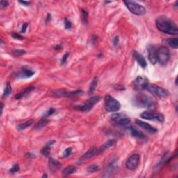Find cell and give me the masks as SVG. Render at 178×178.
Masks as SVG:
<instances>
[{
    "mask_svg": "<svg viewBox=\"0 0 178 178\" xmlns=\"http://www.w3.org/2000/svg\"><path fill=\"white\" fill-rule=\"evenodd\" d=\"M156 26L159 31L169 35H177L178 27L173 21L166 16H159L155 21Z\"/></svg>",
    "mask_w": 178,
    "mask_h": 178,
    "instance_id": "6da1fadb",
    "label": "cell"
},
{
    "mask_svg": "<svg viewBox=\"0 0 178 178\" xmlns=\"http://www.w3.org/2000/svg\"><path fill=\"white\" fill-rule=\"evenodd\" d=\"M133 102L135 106L140 108H151L154 105V102L152 97L143 94L136 95Z\"/></svg>",
    "mask_w": 178,
    "mask_h": 178,
    "instance_id": "7a4b0ae2",
    "label": "cell"
},
{
    "mask_svg": "<svg viewBox=\"0 0 178 178\" xmlns=\"http://www.w3.org/2000/svg\"><path fill=\"white\" fill-rule=\"evenodd\" d=\"M124 3L131 13L136 15H143L146 13V9L143 5L133 1H124Z\"/></svg>",
    "mask_w": 178,
    "mask_h": 178,
    "instance_id": "3957f363",
    "label": "cell"
},
{
    "mask_svg": "<svg viewBox=\"0 0 178 178\" xmlns=\"http://www.w3.org/2000/svg\"><path fill=\"white\" fill-rule=\"evenodd\" d=\"M120 102L113 97L112 96L107 95L105 97V109L106 111L113 113L120 110Z\"/></svg>",
    "mask_w": 178,
    "mask_h": 178,
    "instance_id": "277c9868",
    "label": "cell"
},
{
    "mask_svg": "<svg viewBox=\"0 0 178 178\" xmlns=\"http://www.w3.org/2000/svg\"><path fill=\"white\" fill-rule=\"evenodd\" d=\"M170 57V51L167 47L161 46L156 50V60L161 65H165L168 62Z\"/></svg>",
    "mask_w": 178,
    "mask_h": 178,
    "instance_id": "5b68a950",
    "label": "cell"
},
{
    "mask_svg": "<svg viewBox=\"0 0 178 178\" xmlns=\"http://www.w3.org/2000/svg\"><path fill=\"white\" fill-rule=\"evenodd\" d=\"M145 90H147V91L151 92V93L159 97V98H165V97H168L169 95L168 92L165 88L154 84L148 83L146 88H145Z\"/></svg>",
    "mask_w": 178,
    "mask_h": 178,
    "instance_id": "8992f818",
    "label": "cell"
},
{
    "mask_svg": "<svg viewBox=\"0 0 178 178\" xmlns=\"http://www.w3.org/2000/svg\"><path fill=\"white\" fill-rule=\"evenodd\" d=\"M99 100H100L99 96H92L85 102L84 104L76 105L74 106V108L80 111H89L92 109L94 105L97 104Z\"/></svg>",
    "mask_w": 178,
    "mask_h": 178,
    "instance_id": "52a82bcc",
    "label": "cell"
},
{
    "mask_svg": "<svg viewBox=\"0 0 178 178\" xmlns=\"http://www.w3.org/2000/svg\"><path fill=\"white\" fill-rule=\"evenodd\" d=\"M140 117L142 118L145 119L147 120H154L158 121V122L163 123L165 120L164 115L162 113H156V112H153L150 111H144L140 114Z\"/></svg>",
    "mask_w": 178,
    "mask_h": 178,
    "instance_id": "ba28073f",
    "label": "cell"
},
{
    "mask_svg": "<svg viewBox=\"0 0 178 178\" xmlns=\"http://www.w3.org/2000/svg\"><path fill=\"white\" fill-rule=\"evenodd\" d=\"M111 120L118 125H126L131 122V119L123 113H115L111 115Z\"/></svg>",
    "mask_w": 178,
    "mask_h": 178,
    "instance_id": "9c48e42d",
    "label": "cell"
},
{
    "mask_svg": "<svg viewBox=\"0 0 178 178\" xmlns=\"http://www.w3.org/2000/svg\"><path fill=\"white\" fill-rule=\"evenodd\" d=\"M140 162V156L139 154H133L129 156L128 158V159L127 160L125 163L126 168L129 170H133L134 169H136L137 167H138V164H139Z\"/></svg>",
    "mask_w": 178,
    "mask_h": 178,
    "instance_id": "30bf717a",
    "label": "cell"
},
{
    "mask_svg": "<svg viewBox=\"0 0 178 178\" xmlns=\"http://www.w3.org/2000/svg\"><path fill=\"white\" fill-rule=\"evenodd\" d=\"M148 83V81L146 78L143 77L141 76H137L134 81V87L138 90H145V88Z\"/></svg>",
    "mask_w": 178,
    "mask_h": 178,
    "instance_id": "8fae6325",
    "label": "cell"
},
{
    "mask_svg": "<svg viewBox=\"0 0 178 178\" xmlns=\"http://www.w3.org/2000/svg\"><path fill=\"white\" fill-rule=\"evenodd\" d=\"M135 122H136V124H138V125L140 127H141L142 129H145V130L147 131V132L151 134H154L157 131V129H156V128H154L153 126L150 125V124L148 123H146V122H143V121H141L136 119V120H135Z\"/></svg>",
    "mask_w": 178,
    "mask_h": 178,
    "instance_id": "7c38bea8",
    "label": "cell"
},
{
    "mask_svg": "<svg viewBox=\"0 0 178 178\" xmlns=\"http://www.w3.org/2000/svg\"><path fill=\"white\" fill-rule=\"evenodd\" d=\"M56 96H66V97H74V96H79L83 94V91L81 90H74L73 92H66L65 90H58L54 92Z\"/></svg>",
    "mask_w": 178,
    "mask_h": 178,
    "instance_id": "4fadbf2b",
    "label": "cell"
},
{
    "mask_svg": "<svg viewBox=\"0 0 178 178\" xmlns=\"http://www.w3.org/2000/svg\"><path fill=\"white\" fill-rule=\"evenodd\" d=\"M147 49L149 60L152 64H155L157 62V60H156V50L155 47L153 45H149Z\"/></svg>",
    "mask_w": 178,
    "mask_h": 178,
    "instance_id": "5bb4252c",
    "label": "cell"
},
{
    "mask_svg": "<svg viewBox=\"0 0 178 178\" xmlns=\"http://www.w3.org/2000/svg\"><path fill=\"white\" fill-rule=\"evenodd\" d=\"M35 74L34 71L31 70V69L24 66L17 74V77L19 78H29L31 77Z\"/></svg>",
    "mask_w": 178,
    "mask_h": 178,
    "instance_id": "9a60e30c",
    "label": "cell"
},
{
    "mask_svg": "<svg viewBox=\"0 0 178 178\" xmlns=\"http://www.w3.org/2000/svg\"><path fill=\"white\" fill-rule=\"evenodd\" d=\"M134 55V57L135 59L137 61V63H138L139 65H140V67H142L143 68H145V67H147V61L145 60V58L143 57V56L142 54H140V53H138V51H134L133 53Z\"/></svg>",
    "mask_w": 178,
    "mask_h": 178,
    "instance_id": "2e32d148",
    "label": "cell"
},
{
    "mask_svg": "<svg viewBox=\"0 0 178 178\" xmlns=\"http://www.w3.org/2000/svg\"><path fill=\"white\" fill-rule=\"evenodd\" d=\"M97 150H98V149H96L95 147H92V148H90V149H88V150L87 151V152L85 153L84 154H83V155L79 158V161L81 163V162H83V161H86V160L87 159H90V158H91L92 156H93L95 154H97Z\"/></svg>",
    "mask_w": 178,
    "mask_h": 178,
    "instance_id": "e0dca14e",
    "label": "cell"
},
{
    "mask_svg": "<svg viewBox=\"0 0 178 178\" xmlns=\"http://www.w3.org/2000/svg\"><path fill=\"white\" fill-rule=\"evenodd\" d=\"M128 128H129V130L130 131L131 136H133L134 137L140 138V139H143V138H145V134H144L142 131L137 129L136 128L131 127V126H130V127H129Z\"/></svg>",
    "mask_w": 178,
    "mask_h": 178,
    "instance_id": "ac0fdd59",
    "label": "cell"
},
{
    "mask_svg": "<svg viewBox=\"0 0 178 178\" xmlns=\"http://www.w3.org/2000/svg\"><path fill=\"white\" fill-rule=\"evenodd\" d=\"M115 143H116V140H115L111 139V140H107V141L103 144V145H102V147H101L100 148L98 149V150H97V153L103 152L104 151L106 150V149L110 148L111 147H113V145H115Z\"/></svg>",
    "mask_w": 178,
    "mask_h": 178,
    "instance_id": "d6986e66",
    "label": "cell"
},
{
    "mask_svg": "<svg viewBox=\"0 0 178 178\" xmlns=\"http://www.w3.org/2000/svg\"><path fill=\"white\" fill-rule=\"evenodd\" d=\"M54 140H51L50 141L47 142V143L45 144L44 147L41 149V154L44 156H49V154H50V147H51V145H53L55 143Z\"/></svg>",
    "mask_w": 178,
    "mask_h": 178,
    "instance_id": "ffe728a7",
    "label": "cell"
},
{
    "mask_svg": "<svg viewBox=\"0 0 178 178\" xmlns=\"http://www.w3.org/2000/svg\"><path fill=\"white\" fill-rule=\"evenodd\" d=\"M60 165H60V163L58 162L57 160H55L54 159H52V158H50V159H49V169H50L51 171L53 172L56 171V170L60 168Z\"/></svg>",
    "mask_w": 178,
    "mask_h": 178,
    "instance_id": "44dd1931",
    "label": "cell"
},
{
    "mask_svg": "<svg viewBox=\"0 0 178 178\" xmlns=\"http://www.w3.org/2000/svg\"><path fill=\"white\" fill-rule=\"evenodd\" d=\"M34 88H35L34 86H29V87H28V88H26L24 89V90H23V91L19 92L18 94H17V95H15V99H21V98H22V97H24V96L27 95L28 94H29L30 92L33 91V90H34Z\"/></svg>",
    "mask_w": 178,
    "mask_h": 178,
    "instance_id": "7402d4cb",
    "label": "cell"
},
{
    "mask_svg": "<svg viewBox=\"0 0 178 178\" xmlns=\"http://www.w3.org/2000/svg\"><path fill=\"white\" fill-rule=\"evenodd\" d=\"M49 120L46 118H42L40 121H38L36 124H35L34 129L35 130H39V129H41L42 127H44V126H46L47 124L49 123Z\"/></svg>",
    "mask_w": 178,
    "mask_h": 178,
    "instance_id": "603a6c76",
    "label": "cell"
},
{
    "mask_svg": "<svg viewBox=\"0 0 178 178\" xmlns=\"http://www.w3.org/2000/svg\"><path fill=\"white\" fill-rule=\"evenodd\" d=\"M76 169L74 165H68L66 168H65L63 170V175L64 176L70 175L71 174H73L76 172Z\"/></svg>",
    "mask_w": 178,
    "mask_h": 178,
    "instance_id": "cb8c5ba5",
    "label": "cell"
},
{
    "mask_svg": "<svg viewBox=\"0 0 178 178\" xmlns=\"http://www.w3.org/2000/svg\"><path fill=\"white\" fill-rule=\"evenodd\" d=\"M33 123V120H29L28 121H26L25 122H23V123L19 124L17 126V129L19 131L24 130V129H26L27 127H30V126L32 125V124Z\"/></svg>",
    "mask_w": 178,
    "mask_h": 178,
    "instance_id": "d4e9b609",
    "label": "cell"
},
{
    "mask_svg": "<svg viewBox=\"0 0 178 178\" xmlns=\"http://www.w3.org/2000/svg\"><path fill=\"white\" fill-rule=\"evenodd\" d=\"M97 83H98V80H97V78L95 77L93 79V80H92V81L91 83H90V87H89L88 92H90V93H92V92L95 90V88H97Z\"/></svg>",
    "mask_w": 178,
    "mask_h": 178,
    "instance_id": "484cf974",
    "label": "cell"
},
{
    "mask_svg": "<svg viewBox=\"0 0 178 178\" xmlns=\"http://www.w3.org/2000/svg\"><path fill=\"white\" fill-rule=\"evenodd\" d=\"M88 13L86 12V10L82 9L81 11V19L82 21L83 24H88Z\"/></svg>",
    "mask_w": 178,
    "mask_h": 178,
    "instance_id": "4316f807",
    "label": "cell"
},
{
    "mask_svg": "<svg viewBox=\"0 0 178 178\" xmlns=\"http://www.w3.org/2000/svg\"><path fill=\"white\" fill-rule=\"evenodd\" d=\"M168 43L170 47L174 48V49H177L178 47V40L177 38H169L167 40Z\"/></svg>",
    "mask_w": 178,
    "mask_h": 178,
    "instance_id": "83f0119b",
    "label": "cell"
},
{
    "mask_svg": "<svg viewBox=\"0 0 178 178\" xmlns=\"http://www.w3.org/2000/svg\"><path fill=\"white\" fill-rule=\"evenodd\" d=\"M12 92V87L10 86V84L9 83H8L6 84V88L4 89V91H3V97H7L8 95H10V92Z\"/></svg>",
    "mask_w": 178,
    "mask_h": 178,
    "instance_id": "f1b7e54d",
    "label": "cell"
},
{
    "mask_svg": "<svg viewBox=\"0 0 178 178\" xmlns=\"http://www.w3.org/2000/svg\"><path fill=\"white\" fill-rule=\"evenodd\" d=\"M99 169V166L97 164H92L87 168V171L88 172H90V173H92V172H97Z\"/></svg>",
    "mask_w": 178,
    "mask_h": 178,
    "instance_id": "f546056e",
    "label": "cell"
},
{
    "mask_svg": "<svg viewBox=\"0 0 178 178\" xmlns=\"http://www.w3.org/2000/svg\"><path fill=\"white\" fill-rule=\"evenodd\" d=\"M11 53L14 56H20L25 54V50L24 49H14Z\"/></svg>",
    "mask_w": 178,
    "mask_h": 178,
    "instance_id": "4dcf8cb0",
    "label": "cell"
},
{
    "mask_svg": "<svg viewBox=\"0 0 178 178\" xmlns=\"http://www.w3.org/2000/svg\"><path fill=\"white\" fill-rule=\"evenodd\" d=\"M19 170V165L17 164V163H15V164H14L13 166L11 167V168L9 170V172L10 173H16V172H17Z\"/></svg>",
    "mask_w": 178,
    "mask_h": 178,
    "instance_id": "1f68e13d",
    "label": "cell"
},
{
    "mask_svg": "<svg viewBox=\"0 0 178 178\" xmlns=\"http://www.w3.org/2000/svg\"><path fill=\"white\" fill-rule=\"evenodd\" d=\"M72 147H67V149H65V150H64L63 154V156L64 158L67 157V156H70V154L72 153Z\"/></svg>",
    "mask_w": 178,
    "mask_h": 178,
    "instance_id": "d6a6232c",
    "label": "cell"
},
{
    "mask_svg": "<svg viewBox=\"0 0 178 178\" xmlns=\"http://www.w3.org/2000/svg\"><path fill=\"white\" fill-rule=\"evenodd\" d=\"M64 24H65V28L66 29H70L72 27V24H71L70 21L67 18H65L64 20Z\"/></svg>",
    "mask_w": 178,
    "mask_h": 178,
    "instance_id": "836d02e7",
    "label": "cell"
},
{
    "mask_svg": "<svg viewBox=\"0 0 178 178\" xmlns=\"http://www.w3.org/2000/svg\"><path fill=\"white\" fill-rule=\"evenodd\" d=\"M55 112V109L54 108H50L49 109H48L47 111L45 112V114H44V117H48L49 116V115H52L53 113H54Z\"/></svg>",
    "mask_w": 178,
    "mask_h": 178,
    "instance_id": "e575fe53",
    "label": "cell"
},
{
    "mask_svg": "<svg viewBox=\"0 0 178 178\" xmlns=\"http://www.w3.org/2000/svg\"><path fill=\"white\" fill-rule=\"evenodd\" d=\"M68 56H69V53H65V54L63 55V57H62V59H61V64H62V65H64V64L66 63L67 59V58H68Z\"/></svg>",
    "mask_w": 178,
    "mask_h": 178,
    "instance_id": "d590c367",
    "label": "cell"
},
{
    "mask_svg": "<svg viewBox=\"0 0 178 178\" xmlns=\"http://www.w3.org/2000/svg\"><path fill=\"white\" fill-rule=\"evenodd\" d=\"M12 36H13L15 39H17V40H22L23 39V36L19 34V33H12Z\"/></svg>",
    "mask_w": 178,
    "mask_h": 178,
    "instance_id": "8d00e7d4",
    "label": "cell"
},
{
    "mask_svg": "<svg viewBox=\"0 0 178 178\" xmlns=\"http://www.w3.org/2000/svg\"><path fill=\"white\" fill-rule=\"evenodd\" d=\"M0 6L1 8H5L8 6V2L7 1H0Z\"/></svg>",
    "mask_w": 178,
    "mask_h": 178,
    "instance_id": "74e56055",
    "label": "cell"
},
{
    "mask_svg": "<svg viewBox=\"0 0 178 178\" xmlns=\"http://www.w3.org/2000/svg\"><path fill=\"white\" fill-rule=\"evenodd\" d=\"M28 27V23H24V24H22V29H21V32L22 33H25L26 30L27 29Z\"/></svg>",
    "mask_w": 178,
    "mask_h": 178,
    "instance_id": "f35d334b",
    "label": "cell"
},
{
    "mask_svg": "<svg viewBox=\"0 0 178 178\" xmlns=\"http://www.w3.org/2000/svg\"><path fill=\"white\" fill-rule=\"evenodd\" d=\"M113 43L114 44L115 46L118 45L119 43V37L118 36H115L114 39L113 40Z\"/></svg>",
    "mask_w": 178,
    "mask_h": 178,
    "instance_id": "ab89813d",
    "label": "cell"
},
{
    "mask_svg": "<svg viewBox=\"0 0 178 178\" xmlns=\"http://www.w3.org/2000/svg\"><path fill=\"white\" fill-rule=\"evenodd\" d=\"M97 35H93L92 36L91 38V41H92V44H95L96 42H97Z\"/></svg>",
    "mask_w": 178,
    "mask_h": 178,
    "instance_id": "60d3db41",
    "label": "cell"
},
{
    "mask_svg": "<svg viewBox=\"0 0 178 178\" xmlns=\"http://www.w3.org/2000/svg\"><path fill=\"white\" fill-rule=\"evenodd\" d=\"M19 3H21V4L24 5V6H29L30 3H31V2H29V1H19Z\"/></svg>",
    "mask_w": 178,
    "mask_h": 178,
    "instance_id": "b9f144b4",
    "label": "cell"
},
{
    "mask_svg": "<svg viewBox=\"0 0 178 178\" xmlns=\"http://www.w3.org/2000/svg\"><path fill=\"white\" fill-rule=\"evenodd\" d=\"M3 108V102H1V115H2Z\"/></svg>",
    "mask_w": 178,
    "mask_h": 178,
    "instance_id": "7bdbcfd3",
    "label": "cell"
},
{
    "mask_svg": "<svg viewBox=\"0 0 178 178\" xmlns=\"http://www.w3.org/2000/svg\"><path fill=\"white\" fill-rule=\"evenodd\" d=\"M51 19V15L50 14H48L47 15V22H48L49 20H50Z\"/></svg>",
    "mask_w": 178,
    "mask_h": 178,
    "instance_id": "ee69618b",
    "label": "cell"
},
{
    "mask_svg": "<svg viewBox=\"0 0 178 178\" xmlns=\"http://www.w3.org/2000/svg\"><path fill=\"white\" fill-rule=\"evenodd\" d=\"M42 177H47V175H43V176H42Z\"/></svg>",
    "mask_w": 178,
    "mask_h": 178,
    "instance_id": "f6af8a7d",
    "label": "cell"
}]
</instances>
